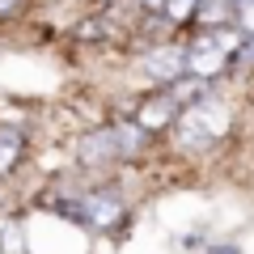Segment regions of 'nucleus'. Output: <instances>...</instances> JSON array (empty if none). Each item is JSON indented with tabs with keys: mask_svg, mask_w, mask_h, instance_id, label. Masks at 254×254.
I'll return each mask as SVG.
<instances>
[{
	"mask_svg": "<svg viewBox=\"0 0 254 254\" xmlns=\"http://www.w3.org/2000/svg\"><path fill=\"white\" fill-rule=\"evenodd\" d=\"M233 123H237V106L225 93V81H220V85H208L199 98L182 102L178 115H174V123H170V131H165L161 140L170 144V153L182 157V161H199V157L216 153L229 140Z\"/></svg>",
	"mask_w": 254,
	"mask_h": 254,
	"instance_id": "obj_1",
	"label": "nucleus"
},
{
	"mask_svg": "<svg viewBox=\"0 0 254 254\" xmlns=\"http://www.w3.org/2000/svg\"><path fill=\"white\" fill-rule=\"evenodd\" d=\"M68 157H72V170L85 178H106V174L123 170V157H119V140H115V123L102 119V123L76 127L72 140H68Z\"/></svg>",
	"mask_w": 254,
	"mask_h": 254,
	"instance_id": "obj_2",
	"label": "nucleus"
},
{
	"mask_svg": "<svg viewBox=\"0 0 254 254\" xmlns=\"http://www.w3.org/2000/svg\"><path fill=\"white\" fill-rule=\"evenodd\" d=\"M136 76L144 81V89H165V85L187 76V43H178L174 34L140 43L136 51Z\"/></svg>",
	"mask_w": 254,
	"mask_h": 254,
	"instance_id": "obj_3",
	"label": "nucleus"
},
{
	"mask_svg": "<svg viewBox=\"0 0 254 254\" xmlns=\"http://www.w3.org/2000/svg\"><path fill=\"white\" fill-rule=\"evenodd\" d=\"M178 93L170 89V85H165V89H144L140 93L136 102H131V110H127V115L136 119L140 127H144V131H153L157 140L165 136V131H170V123H174V115H178Z\"/></svg>",
	"mask_w": 254,
	"mask_h": 254,
	"instance_id": "obj_4",
	"label": "nucleus"
},
{
	"mask_svg": "<svg viewBox=\"0 0 254 254\" xmlns=\"http://www.w3.org/2000/svg\"><path fill=\"white\" fill-rule=\"evenodd\" d=\"M187 76H195V81H203V85H220L229 76V55L220 51L203 30H195V34L187 38Z\"/></svg>",
	"mask_w": 254,
	"mask_h": 254,
	"instance_id": "obj_5",
	"label": "nucleus"
},
{
	"mask_svg": "<svg viewBox=\"0 0 254 254\" xmlns=\"http://www.w3.org/2000/svg\"><path fill=\"white\" fill-rule=\"evenodd\" d=\"M34 136L26 131V123L17 119H0V187H9L21 170H26V157Z\"/></svg>",
	"mask_w": 254,
	"mask_h": 254,
	"instance_id": "obj_6",
	"label": "nucleus"
},
{
	"mask_svg": "<svg viewBox=\"0 0 254 254\" xmlns=\"http://www.w3.org/2000/svg\"><path fill=\"white\" fill-rule=\"evenodd\" d=\"M161 21L165 26H195V13H199V0H161Z\"/></svg>",
	"mask_w": 254,
	"mask_h": 254,
	"instance_id": "obj_7",
	"label": "nucleus"
},
{
	"mask_svg": "<svg viewBox=\"0 0 254 254\" xmlns=\"http://www.w3.org/2000/svg\"><path fill=\"white\" fill-rule=\"evenodd\" d=\"M233 21L242 34H254V0H233Z\"/></svg>",
	"mask_w": 254,
	"mask_h": 254,
	"instance_id": "obj_8",
	"label": "nucleus"
},
{
	"mask_svg": "<svg viewBox=\"0 0 254 254\" xmlns=\"http://www.w3.org/2000/svg\"><path fill=\"white\" fill-rule=\"evenodd\" d=\"M195 254H246V250H242L237 242H229V237H208Z\"/></svg>",
	"mask_w": 254,
	"mask_h": 254,
	"instance_id": "obj_9",
	"label": "nucleus"
},
{
	"mask_svg": "<svg viewBox=\"0 0 254 254\" xmlns=\"http://www.w3.org/2000/svg\"><path fill=\"white\" fill-rule=\"evenodd\" d=\"M21 9H26V0H0V21H13Z\"/></svg>",
	"mask_w": 254,
	"mask_h": 254,
	"instance_id": "obj_10",
	"label": "nucleus"
},
{
	"mask_svg": "<svg viewBox=\"0 0 254 254\" xmlns=\"http://www.w3.org/2000/svg\"><path fill=\"white\" fill-rule=\"evenodd\" d=\"M26 254H30V250H26Z\"/></svg>",
	"mask_w": 254,
	"mask_h": 254,
	"instance_id": "obj_11",
	"label": "nucleus"
}]
</instances>
